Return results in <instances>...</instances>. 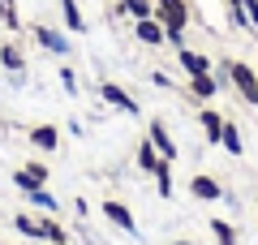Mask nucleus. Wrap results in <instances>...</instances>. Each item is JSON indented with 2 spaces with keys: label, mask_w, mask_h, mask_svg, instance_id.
Here are the masks:
<instances>
[{
  "label": "nucleus",
  "mask_w": 258,
  "mask_h": 245,
  "mask_svg": "<svg viewBox=\"0 0 258 245\" xmlns=\"http://www.w3.org/2000/svg\"><path fill=\"white\" fill-rule=\"evenodd\" d=\"M47 176H52V172H47V163H43V159H26L18 172H13V185H18L22 194H30V190H47Z\"/></svg>",
  "instance_id": "20e7f679"
},
{
  "label": "nucleus",
  "mask_w": 258,
  "mask_h": 245,
  "mask_svg": "<svg viewBox=\"0 0 258 245\" xmlns=\"http://www.w3.org/2000/svg\"><path fill=\"white\" fill-rule=\"evenodd\" d=\"M39 224H43V241L47 245H69V232H64V224L56 215H39Z\"/></svg>",
  "instance_id": "a211bd4d"
},
{
  "label": "nucleus",
  "mask_w": 258,
  "mask_h": 245,
  "mask_svg": "<svg viewBox=\"0 0 258 245\" xmlns=\"http://www.w3.org/2000/svg\"><path fill=\"white\" fill-rule=\"evenodd\" d=\"M13 228H18L26 241H43V224H39L35 215H26V211H18V215H13Z\"/></svg>",
  "instance_id": "6ab92c4d"
},
{
  "label": "nucleus",
  "mask_w": 258,
  "mask_h": 245,
  "mask_svg": "<svg viewBox=\"0 0 258 245\" xmlns=\"http://www.w3.org/2000/svg\"><path fill=\"white\" fill-rule=\"evenodd\" d=\"M228 22L237 30H249V18H245V5H228Z\"/></svg>",
  "instance_id": "393cba45"
},
{
  "label": "nucleus",
  "mask_w": 258,
  "mask_h": 245,
  "mask_svg": "<svg viewBox=\"0 0 258 245\" xmlns=\"http://www.w3.org/2000/svg\"><path fill=\"white\" fill-rule=\"evenodd\" d=\"M155 22H164V30L185 35V30H189V22H194L189 0H155Z\"/></svg>",
  "instance_id": "f03ea898"
},
{
  "label": "nucleus",
  "mask_w": 258,
  "mask_h": 245,
  "mask_svg": "<svg viewBox=\"0 0 258 245\" xmlns=\"http://www.w3.org/2000/svg\"><path fill=\"white\" fill-rule=\"evenodd\" d=\"M0 22L13 30V35H22V18H18V0H0Z\"/></svg>",
  "instance_id": "5701e85b"
},
{
  "label": "nucleus",
  "mask_w": 258,
  "mask_h": 245,
  "mask_svg": "<svg viewBox=\"0 0 258 245\" xmlns=\"http://www.w3.org/2000/svg\"><path fill=\"white\" fill-rule=\"evenodd\" d=\"M220 146H224V151H228V155H245V142H241V125H237V120H224V134H220Z\"/></svg>",
  "instance_id": "f3484780"
},
{
  "label": "nucleus",
  "mask_w": 258,
  "mask_h": 245,
  "mask_svg": "<svg viewBox=\"0 0 258 245\" xmlns=\"http://www.w3.org/2000/svg\"><path fill=\"white\" fill-rule=\"evenodd\" d=\"M120 13H129V22L155 18V0H120Z\"/></svg>",
  "instance_id": "aec40b11"
},
{
  "label": "nucleus",
  "mask_w": 258,
  "mask_h": 245,
  "mask_svg": "<svg viewBox=\"0 0 258 245\" xmlns=\"http://www.w3.org/2000/svg\"><path fill=\"white\" fill-rule=\"evenodd\" d=\"M189 194H194L198 202H224V198H228L224 185L215 181V176H207V172H194V176H189Z\"/></svg>",
  "instance_id": "9d476101"
},
{
  "label": "nucleus",
  "mask_w": 258,
  "mask_h": 245,
  "mask_svg": "<svg viewBox=\"0 0 258 245\" xmlns=\"http://www.w3.org/2000/svg\"><path fill=\"white\" fill-rule=\"evenodd\" d=\"M147 138L155 142L159 159H168V163H172L176 155H181V151H176V142H172V134H168V125H164V116H151V120H147Z\"/></svg>",
  "instance_id": "423d86ee"
},
{
  "label": "nucleus",
  "mask_w": 258,
  "mask_h": 245,
  "mask_svg": "<svg viewBox=\"0 0 258 245\" xmlns=\"http://www.w3.org/2000/svg\"><path fill=\"white\" fill-rule=\"evenodd\" d=\"M215 73H220L224 86L237 91L241 103L258 108V69H254V65H245V60H224V65H215Z\"/></svg>",
  "instance_id": "f257e3e1"
},
{
  "label": "nucleus",
  "mask_w": 258,
  "mask_h": 245,
  "mask_svg": "<svg viewBox=\"0 0 258 245\" xmlns=\"http://www.w3.org/2000/svg\"><path fill=\"white\" fill-rule=\"evenodd\" d=\"M176 65H181V73H185V78H194V73H211V69H215V65H211V56H207V52H198V47H189V43H185V47H176Z\"/></svg>",
  "instance_id": "1a4fd4ad"
},
{
  "label": "nucleus",
  "mask_w": 258,
  "mask_h": 245,
  "mask_svg": "<svg viewBox=\"0 0 258 245\" xmlns=\"http://www.w3.org/2000/svg\"><path fill=\"white\" fill-rule=\"evenodd\" d=\"M74 211H78V215L86 219V215H91V202H86V198H74Z\"/></svg>",
  "instance_id": "c85d7f7f"
},
{
  "label": "nucleus",
  "mask_w": 258,
  "mask_h": 245,
  "mask_svg": "<svg viewBox=\"0 0 258 245\" xmlns=\"http://www.w3.org/2000/svg\"><path fill=\"white\" fill-rule=\"evenodd\" d=\"M26 202H30V207H39V211H47V215H52V211H60V202H56L47 190H30V194H26Z\"/></svg>",
  "instance_id": "b1692460"
},
{
  "label": "nucleus",
  "mask_w": 258,
  "mask_h": 245,
  "mask_svg": "<svg viewBox=\"0 0 258 245\" xmlns=\"http://www.w3.org/2000/svg\"><path fill=\"white\" fill-rule=\"evenodd\" d=\"M228 5H245V0H228Z\"/></svg>",
  "instance_id": "7c9ffc66"
},
{
  "label": "nucleus",
  "mask_w": 258,
  "mask_h": 245,
  "mask_svg": "<svg viewBox=\"0 0 258 245\" xmlns=\"http://www.w3.org/2000/svg\"><path fill=\"white\" fill-rule=\"evenodd\" d=\"M0 65L9 73H26V52H22L18 39H5V43H0Z\"/></svg>",
  "instance_id": "4468645a"
},
{
  "label": "nucleus",
  "mask_w": 258,
  "mask_h": 245,
  "mask_svg": "<svg viewBox=\"0 0 258 245\" xmlns=\"http://www.w3.org/2000/svg\"><path fill=\"white\" fill-rule=\"evenodd\" d=\"M224 91V82H220V73H194V78H189V95H194V99H215V95H220Z\"/></svg>",
  "instance_id": "ddd939ff"
},
{
  "label": "nucleus",
  "mask_w": 258,
  "mask_h": 245,
  "mask_svg": "<svg viewBox=\"0 0 258 245\" xmlns=\"http://www.w3.org/2000/svg\"><path fill=\"white\" fill-rule=\"evenodd\" d=\"M224 120H228V116H224L220 108H198V129H203V138H207V142H215V146H220Z\"/></svg>",
  "instance_id": "f8f14e48"
},
{
  "label": "nucleus",
  "mask_w": 258,
  "mask_h": 245,
  "mask_svg": "<svg viewBox=\"0 0 258 245\" xmlns=\"http://www.w3.org/2000/svg\"><path fill=\"white\" fill-rule=\"evenodd\" d=\"M99 99L108 103V108H116V112H129V116H138V112H142V103L134 99V95H129L120 82H108V78L99 82Z\"/></svg>",
  "instance_id": "7ed1b4c3"
},
{
  "label": "nucleus",
  "mask_w": 258,
  "mask_h": 245,
  "mask_svg": "<svg viewBox=\"0 0 258 245\" xmlns=\"http://www.w3.org/2000/svg\"><path fill=\"white\" fill-rule=\"evenodd\" d=\"M245 18H249V30H258V0H245Z\"/></svg>",
  "instance_id": "bb28decb"
},
{
  "label": "nucleus",
  "mask_w": 258,
  "mask_h": 245,
  "mask_svg": "<svg viewBox=\"0 0 258 245\" xmlns=\"http://www.w3.org/2000/svg\"><path fill=\"white\" fill-rule=\"evenodd\" d=\"M60 22H64L69 35H86V18L78 9V0H60Z\"/></svg>",
  "instance_id": "2eb2a0df"
},
{
  "label": "nucleus",
  "mask_w": 258,
  "mask_h": 245,
  "mask_svg": "<svg viewBox=\"0 0 258 245\" xmlns=\"http://www.w3.org/2000/svg\"><path fill=\"white\" fill-rule=\"evenodd\" d=\"M30 39H35V43L43 47V52L60 56V60L69 56V47H74L69 39H64V30H56V26H30Z\"/></svg>",
  "instance_id": "39448f33"
},
{
  "label": "nucleus",
  "mask_w": 258,
  "mask_h": 245,
  "mask_svg": "<svg viewBox=\"0 0 258 245\" xmlns=\"http://www.w3.org/2000/svg\"><path fill=\"white\" fill-rule=\"evenodd\" d=\"M26 142L35 146V151H43V155H52V151H60V125H30L26 129Z\"/></svg>",
  "instance_id": "6e6552de"
},
{
  "label": "nucleus",
  "mask_w": 258,
  "mask_h": 245,
  "mask_svg": "<svg viewBox=\"0 0 258 245\" xmlns=\"http://www.w3.org/2000/svg\"><path fill=\"white\" fill-rule=\"evenodd\" d=\"M151 176H155V190H159V198H172V163H168V159H159V168H155Z\"/></svg>",
  "instance_id": "412c9836"
},
{
  "label": "nucleus",
  "mask_w": 258,
  "mask_h": 245,
  "mask_svg": "<svg viewBox=\"0 0 258 245\" xmlns=\"http://www.w3.org/2000/svg\"><path fill=\"white\" fill-rule=\"evenodd\" d=\"M60 86H64L69 95H78V73L69 69V65H60Z\"/></svg>",
  "instance_id": "a878e982"
},
{
  "label": "nucleus",
  "mask_w": 258,
  "mask_h": 245,
  "mask_svg": "<svg viewBox=\"0 0 258 245\" xmlns=\"http://www.w3.org/2000/svg\"><path fill=\"white\" fill-rule=\"evenodd\" d=\"M172 245H194V241H172Z\"/></svg>",
  "instance_id": "c756f323"
},
{
  "label": "nucleus",
  "mask_w": 258,
  "mask_h": 245,
  "mask_svg": "<svg viewBox=\"0 0 258 245\" xmlns=\"http://www.w3.org/2000/svg\"><path fill=\"white\" fill-rule=\"evenodd\" d=\"M134 163H138V172H155L159 168V151H155V142H151V138H142L138 142V151H134Z\"/></svg>",
  "instance_id": "dca6fc26"
},
{
  "label": "nucleus",
  "mask_w": 258,
  "mask_h": 245,
  "mask_svg": "<svg viewBox=\"0 0 258 245\" xmlns=\"http://www.w3.org/2000/svg\"><path fill=\"white\" fill-rule=\"evenodd\" d=\"M129 30H134V39L138 43H147V47H159L168 39V30H164V22H155V18H142V22H129Z\"/></svg>",
  "instance_id": "9b49d317"
},
{
  "label": "nucleus",
  "mask_w": 258,
  "mask_h": 245,
  "mask_svg": "<svg viewBox=\"0 0 258 245\" xmlns=\"http://www.w3.org/2000/svg\"><path fill=\"white\" fill-rule=\"evenodd\" d=\"M103 219H108L112 228H120V232H129V236H138V219H134V211L125 207V202H116V198H108L103 202Z\"/></svg>",
  "instance_id": "0eeeda50"
},
{
  "label": "nucleus",
  "mask_w": 258,
  "mask_h": 245,
  "mask_svg": "<svg viewBox=\"0 0 258 245\" xmlns=\"http://www.w3.org/2000/svg\"><path fill=\"white\" fill-rule=\"evenodd\" d=\"M211 236H215V245H237V228L228 219H211Z\"/></svg>",
  "instance_id": "4be33fe9"
},
{
  "label": "nucleus",
  "mask_w": 258,
  "mask_h": 245,
  "mask_svg": "<svg viewBox=\"0 0 258 245\" xmlns=\"http://www.w3.org/2000/svg\"><path fill=\"white\" fill-rule=\"evenodd\" d=\"M151 82H155V86H172V78H168L164 69H155V73H151Z\"/></svg>",
  "instance_id": "cd10ccee"
}]
</instances>
